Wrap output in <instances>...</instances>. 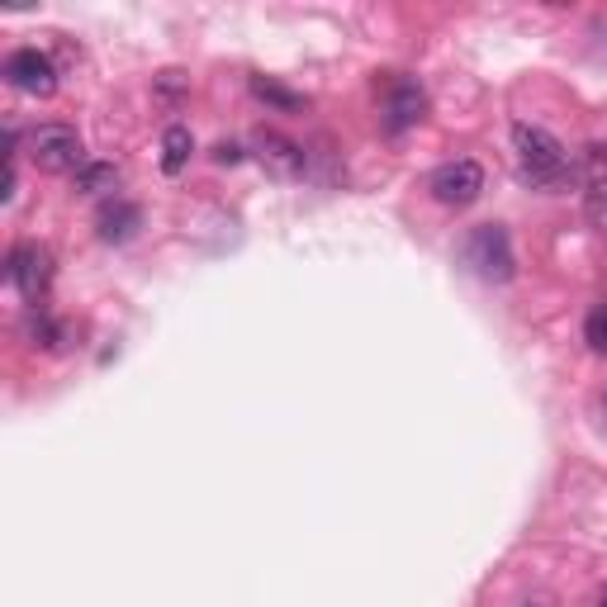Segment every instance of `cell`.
Returning <instances> with one entry per match:
<instances>
[{"mask_svg":"<svg viewBox=\"0 0 607 607\" xmlns=\"http://www.w3.org/2000/svg\"><path fill=\"white\" fill-rule=\"evenodd\" d=\"M190 152H195V138H190V128L186 124H172L162 134V172L166 176H180V172H186V162H190Z\"/></svg>","mask_w":607,"mask_h":607,"instance_id":"cell-10","label":"cell"},{"mask_svg":"<svg viewBox=\"0 0 607 607\" xmlns=\"http://www.w3.org/2000/svg\"><path fill=\"white\" fill-rule=\"evenodd\" d=\"M214 162H218V166H238V162H242V148H238V143H218V148H214Z\"/></svg>","mask_w":607,"mask_h":607,"instance_id":"cell-16","label":"cell"},{"mask_svg":"<svg viewBox=\"0 0 607 607\" xmlns=\"http://www.w3.org/2000/svg\"><path fill=\"white\" fill-rule=\"evenodd\" d=\"M584 342H589L598 356H607V304L589 308V318H584Z\"/></svg>","mask_w":607,"mask_h":607,"instance_id":"cell-13","label":"cell"},{"mask_svg":"<svg viewBox=\"0 0 607 607\" xmlns=\"http://www.w3.org/2000/svg\"><path fill=\"white\" fill-rule=\"evenodd\" d=\"M428 190H432L437 204H446V210H465V204H475V200L484 195V166L470 162V157L442 162L428 176Z\"/></svg>","mask_w":607,"mask_h":607,"instance_id":"cell-4","label":"cell"},{"mask_svg":"<svg viewBox=\"0 0 607 607\" xmlns=\"http://www.w3.org/2000/svg\"><path fill=\"white\" fill-rule=\"evenodd\" d=\"M138 228H143V210H138L134 200H110V204H100V214H96L100 242H128Z\"/></svg>","mask_w":607,"mask_h":607,"instance_id":"cell-9","label":"cell"},{"mask_svg":"<svg viewBox=\"0 0 607 607\" xmlns=\"http://www.w3.org/2000/svg\"><path fill=\"white\" fill-rule=\"evenodd\" d=\"M584 210H589V218H593V224H598V228H607V180H598V186L589 190Z\"/></svg>","mask_w":607,"mask_h":607,"instance_id":"cell-15","label":"cell"},{"mask_svg":"<svg viewBox=\"0 0 607 607\" xmlns=\"http://www.w3.org/2000/svg\"><path fill=\"white\" fill-rule=\"evenodd\" d=\"M465 262L475 266V276L489 280V286H508L518 276V256H513L508 228L503 224H480L465 242Z\"/></svg>","mask_w":607,"mask_h":607,"instance_id":"cell-2","label":"cell"},{"mask_svg":"<svg viewBox=\"0 0 607 607\" xmlns=\"http://www.w3.org/2000/svg\"><path fill=\"white\" fill-rule=\"evenodd\" d=\"M252 96L262 100V105L280 110V114H304V105H308V100L300 96V90H290V86L270 81V76H252Z\"/></svg>","mask_w":607,"mask_h":607,"instance_id":"cell-11","label":"cell"},{"mask_svg":"<svg viewBox=\"0 0 607 607\" xmlns=\"http://www.w3.org/2000/svg\"><path fill=\"white\" fill-rule=\"evenodd\" d=\"M186 81H180V72H162V96H180Z\"/></svg>","mask_w":607,"mask_h":607,"instance_id":"cell-17","label":"cell"},{"mask_svg":"<svg viewBox=\"0 0 607 607\" xmlns=\"http://www.w3.org/2000/svg\"><path fill=\"white\" fill-rule=\"evenodd\" d=\"M603 607H607V598H603Z\"/></svg>","mask_w":607,"mask_h":607,"instance_id":"cell-18","label":"cell"},{"mask_svg":"<svg viewBox=\"0 0 607 607\" xmlns=\"http://www.w3.org/2000/svg\"><path fill=\"white\" fill-rule=\"evenodd\" d=\"M119 166L114 162H86L81 172H76V190H81V195H110L114 186H119Z\"/></svg>","mask_w":607,"mask_h":607,"instance_id":"cell-12","label":"cell"},{"mask_svg":"<svg viewBox=\"0 0 607 607\" xmlns=\"http://www.w3.org/2000/svg\"><path fill=\"white\" fill-rule=\"evenodd\" d=\"M256 162H262L266 176H276V180H300L308 172V152L280 134H256Z\"/></svg>","mask_w":607,"mask_h":607,"instance_id":"cell-8","label":"cell"},{"mask_svg":"<svg viewBox=\"0 0 607 607\" xmlns=\"http://www.w3.org/2000/svg\"><path fill=\"white\" fill-rule=\"evenodd\" d=\"M422 114H428L422 86L408 81V76H390V81H384V128H390V134H408L413 124H422Z\"/></svg>","mask_w":607,"mask_h":607,"instance_id":"cell-6","label":"cell"},{"mask_svg":"<svg viewBox=\"0 0 607 607\" xmlns=\"http://www.w3.org/2000/svg\"><path fill=\"white\" fill-rule=\"evenodd\" d=\"M5 81L15 90H24V96H53L58 72H53V62L38 53V48H20V53L5 58Z\"/></svg>","mask_w":607,"mask_h":607,"instance_id":"cell-7","label":"cell"},{"mask_svg":"<svg viewBox=\"0 0 607 607\" xmlns=\"http://www.w3.org/2000/svg\"><path fill=\"white\" fill-rule=\"evenodd\" d=\"M29 157L38 172H81L86 166V148H81V134L72 124H43L34 128L29 138Z\"/></svg>","mask_w":607,"mask_h":607,"instance_id":"cell-3","label":"cell"},{"mask_svg":"<svg viewBox=\"0 0 607 607\" xmlns=\"http://www.w3.org/2000/svg\"><path fill=\"white\" fill-rule=\"evenodd\" d=\"M513 148H518V166L532 186H565L570 180V157L565 143L541 124H513Z\"/></svg>","mask_w":607,"mask_h":607,"instance_id":"cell-1","label":"cell"},{"mask_svg":"<svg viewBox=\"0 0 607 607\" xmlns=\"http://www.w3.org/2000/svg\"><path fill=\"white\" fill-rule=\"evenodd\" d=\"M24 332L34 338V346H58V338H62V332H58V323L48 318V314H29V323H24Z\"/></svg>","mask_w":607,"mask_h":607,"instance_id":"cell-14","label":"cell"},{"mask_svg":"<svg viewBox=\"0 0 607 607\" xmlns=\"http://www.w3.org/2000/svg\"><path fill=\"white\" fill-rule=\"evenodd\" d=\"M10 286H15L24 300L38 304L48 290V280H53V252L38 248V242H20L15 252H10V266H5Z\"/></svg>","mask_w":607,"mask_h":607,"instance_id":"cell-5","label":"cell"}]
</instances>
